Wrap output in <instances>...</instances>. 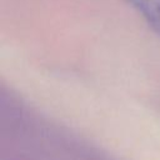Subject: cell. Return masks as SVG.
Segmentation results:
<instances>
[{
    "label": "cell",
    "mask_w": 160,
    "mask_h": 160,
    "mask_svg": "<svg viewBox=\"0 0 160 160\" xmlns=\"http://www.w3.org/2000/svg\"><path fill=\"white\" fill-rule=\"evenodd\" d=\"M136 9L148 25L160 36V0H125Z\"/></svg>",
    "instance_id": "cell-1"
}]
</instances>
